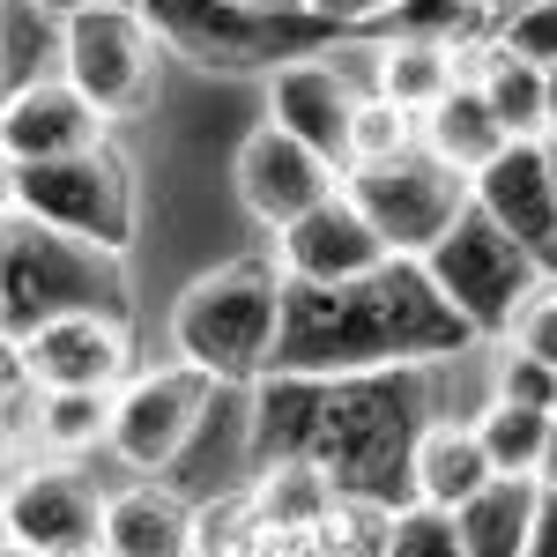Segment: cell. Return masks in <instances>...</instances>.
Returning <instances> with one entry per match:
<instances>
[{
  "mask_svg": "<svg viewBox=\"0 0 557 557\" xmlns=\"http://www.w3.org/2000/svg\"><path fill=\"white\" fill-rule=\"evenodd\" d=\"M438 372L446 364H394V372H343V380L268 372L253 380V469L312 461L335 475L343 498L409 506L417 438L438 424Z\"/></svg>",
  "mask_w": 557,
  "mask_h": 557,
  "instance_id": "cell-1",
  "label": "cell"
},
{
  "mask_svg": "<svg viewBox=\"0 0 557 557\" xmlns=\"http://www.w3.org/2000/svg\"><path fill=\"white\" fill-rule=\"evenodd\" d=\"M483 335L438 290V275L424 260L394 253L386 268L349 275V283H290L283 343L268 372L343 380V372H394V364H454Z\"/></svg>",
  "mask_w": 557,
  "mask_h": 557,
  "instance_id": "cell-2",
  "label": "cell"
},
{
  "mask_svg": "<svg viewBox=\"0 0 557 557\" xmlns=\"http://www.w3.org/2000/svg\"><path fill=\"white\" fill-rule=\"evenodd\" d=\"M283 298H290L283 253L223 260L201 283H186V298L172 305V349L186 364L215 372L223 386L268 380L275 343H283Z\"/></svg>",
  "mask_w": 557,
  "mask_h": 557,
  "instance_id": "cell-3",
  "label": "cell"
},
{
  "mask_svg": "<svg viewBox=\"0 0 557 557\" xmlns=\"http://www.w3.org/2000/svg\"><path fill=\"white\" fill-rule=\"evenodd\" d=\"M67 312H120L127 320L134 298L120 253L8 209V246H0V327H8V343H30L45 320H67Z\"/></svg>",
  "mask_w": 557,
  "mask_h": 557,
  "instance_id": "cell-4",
  "label": "cell"
},
{
  "mask_svg": "<svg viewBox=\"0 0 557 557\" xmlns=\"http://www.w3.org/2000/svg\"><path fill=\"white\" fill-rule=\"evenodd\" d=\"M141 8L178 60H194L209 75H283L349 38L320 8H298V15H268V8H238V0H141Z\"/></svg>",
  "mask_w": 557,
  "mask_h": 557,
  "instance_id": "cell-5",
  "label": "cell"
},
{
  "mask_svg": "<svg viewBox=\"0 0 557 557\" xmlns=\"http://www.w3.org/2000/svg\"><path fill=\"white\" fill-rule=\"evenodd\" d=\"M8 209L38 215L52 231H75L89 246H134V164L120 157V141H97L75 157H45V164H8Z\"/></svg>",
  "mask_w": 557,
  "mask_h": 557,
  "instance_id": "cell-6",
  "label": "cell"
},
{
  "mask_svg": "<svg viewBox=\"0 0 557 557\" xmlns=\"http://www.w3.org/2000/svg\"><path fill=\"white\" fill-rule=\"evenodd\" d=\"M424 268L438 275V290L469 312L475 335H513V320L528 312V298L550 283V268L528 253V246H520L483 201L461 209V223L424 253Z\"/></svg>",
  "mask_w": 557,
  "mask_h": 557,
  "instance_id": "cell-7",
  "label": "cell"
},
{
  "mask_svg": "<svg viewBox=\"0 0 557 557\" xmlns=\"http://www.w3.org/2000/svg\"><path fill=\"white\" fill-rule=\"evenodd\" d=\"M343 194L372 215V231H380L394 253L424 260L431 246L461 223V209L475 201V178L461 172V164H446L431 141H417V149H401V157H386V164H349Z\"/></svg>",
  "mask_w": 557,
  "mask_h": 557,
  "instance_id": "cell-8",
  "label": "cell"
},
{
  "mask_svg": "<svg viewBox=\"0 0 557 557\" xmlns=\"http://www.w3.org/2000/svg\"><path fill=\"white\" fill-rule=\"evenodd\" d=\"M157 52H164V30L149 23L141 0H104V8L67 15V83L83 89L104 120H127V112L149 104Z\"/></svg>",
  "mask_w": 557,
  "mask_h": 557,
  "instance_id": "cell-9",
  "label": "cell"
},
{
  "mask_svg": "<svg viewBox=\"0 0 557 557\" xmlns=\"http://www.w3.org/2000/svg\"><path fill=\"white\" fill-rule=\"evenodd\" d=\"M215 372L201 364H157V372H134L120 394H112V454L127 461V469H172L178 454H186V438L201 431L215 401Z\"/></svg>",
  "mask_w": 557,
  "mask_h": 557,
  "instance_id": "cell-10",
  "label": "cell"
},
{
  "mask_svg": "<svg viewBox=\"0 0 557 557\" xmlns=\"http://www.w3.org/2000/svg\"><path fill=\"white\" fill-rule=\"evenodd\" d=\"M8 535L45 557H83L104 543V498L75 461L38 454V461H8Z\"/></svg>",
  "mask_w": 557,
  "mask_h": 557,
  "instance_id": "cell-11",
  "label": "cell"
},
{
  "mask_svg": "<svg viewBox=\"0 0 557 557\" xmlns=\"http://www.w3.org/2000/svg\"><path fill=\"white\" fill-rule=\"evenodd\" d=\"M327 194H343V164H327L312 141H298L290 127H253L238 149V201L268 223V231H290L305 209H320Z\"/></svg>",
  "mask_w": 557,
  "mask_h": 557,
  "instance_id": "cell-12",
  "label": "cell"
},
{
  "mask_svg": "<svg viewBox=\"0 0 557 557\" xmlns=\"http://www.w3.org/2000/svg\"><path fill=\"white\" fill-rule=\"evenodd\" d=\"M475 201L557 275V141L550 134L506 141V149L475 172Z\"/></svg>",
  "mask_w": 557,
  "mask_h": 557,
  "instance_id": "cell-13",
  "label": "cell"
},
{
  "mask_svg": "<svg viewBox=\"0 0 557 557\" xmlns=\"http://www.w3.org/2000/svg\"><path fill=\"white\" fill-rule=\"evenodd\" d=\"M23 349V364L45 386H97V394H120L134 380V327L120 312H67V320H45Z\"/></svg>",
  "mask_w": 557,
  "mask_h": 557,
  "instance_id": "cell-14",
  "label": "cell"
},
{
  "mask_svg": "<svg viewBox=\"0 0 557 557\" xmlns=\"http://www.w3.org/2000/svg\"><path fill=\"white\" fill-rule=\"evenodd\" d=\"M275 253L290 268V283H349V275L386 268L394 246L372 231V215L357 209L349 194H327V201L305 209L290 231H275Z\"/></svg>",
  "mask_w": 557,
  "mask_h": 557,
  "instance_id": "cell-15",
  "label": "cell"
},
{
  "mask_svg": "<svg viewBox=\"0 0 557 557\" xmlns=\"http://www.w3.org/2000/svg\"><path fill=\"white\" fill-rule=\"evenodd\" d=\"M357 104H364V89L349 83V67H335L327 52L320 60H298V67H283V75H268V120L275 127H290L298 141H312L327 164H343L349 172V127H357Z\"/></svg>",
  "mask_w": 557,
  "mask_h": 557,
  "instance_id": "cell-16",
  "label": "cell"
},
{
  "mask_svg": "<svg viewBox=\"0 0 557 557\" xmlns=\"http://www.w3.org/2000/svg\"><path fill=\"white\" fill-rule=\"evenodd\" d=\"M0 141H8V164H45V157H75V149L112 141V120L67 75H52V83H30L8 97Z\"/></svg>",
  "mask_w": 557,
  "mask_h": 557,
  "instance_id": "cell-17",
  "label": "cell"
},
{
  "mask_svg": "<svg viewBox=\"0 0 557 557\" xmlns=\"http://www.w3.org/2000/svg\"><path fill=\"white\" fill-rule=\"evenodd\" d=\"M104 557H201V513H186L164 483H134L104 498Z\"/></svg>",
  "mask_w": 557,
  "mask_h": 557,
  "instance_id": "cell-18",
  "label": "cell"
},
{
  "mask_svg": "<svg viewBox=\"0 0 557 557\" xmlns=\"http://www.w3.org/2000/svg\"><path fill=\"white\" fill-rule=\"evenodd\" d=\"M543 498H550L543 475H491L469 506H454L469 557H528L543 528Z\"/></svg>",
  "mask_w": 557,
  "mask_h": 557,
  "instance_id": "cell-19",
  "label": "cell"
},
{
  "mask_svg": "<svg viewBox=\"0 0 557 557\" xmlns=\"http://www.w3.org/2000/svg\"><path fill=\"white\" fill-rule=\"evenodd\" d=\"M491 475H498V461H491L475 417L469 424H461V417H438V424L417 438V498H431V506H446V513L469 506Z\"/></svg>",
  "mask_w": 557,
  "mask_h": 557,
  "instance_id": "cell-20",
  "label": "cell"
},
{
  "mask_svg": "<svg viewBox=\"0 0 557 557\" xmlns=\"http://www.w3.org/2000/svg\"><path fill=\"white\" fill-rule=\"evenodd\" d=\"M0 52H8V97L67 75V15L45 0H0Z\"/></svg>",
  "mask_w": 557,
  "mask_h": 557,
  "instance_id": "cell-21",
  "label": "cell"
},
{
  "mask_svg": "<svg viewBox=\"0 0 557 557\" xmlns=\"http://www.w3.org/2000/svg\"><path fill=\"white\" fill-rule=\"evenodd\" d=\"M424 141L446 157V164H461V172L475 178L498 149H506V141H513V134H506V120L491 112L483 83H461L454 97H438V104L424 112Z\"/></svg>",
  "mask_w": 557,
  "mask_h": 557,
  "instance_id": "cell-22",
  "label": "cell"
},
{
  "mask_svg": "<svg viewBox=\"0 0 557 557\" xmlns=\"http://www.w3.org/2000/svg\"><path fill=\"white\" fill-rule=\"evenodd\" d=\"M469 83V67H461V52L454 45H424V38H380V97H394L401 112H417L424 120L438 97H454V89Z\"/></svg>",
  "mask_w": 557,
  "mask_h": 557,
  "instance_id": "cell-23",
  "label": "cell"
},
{
  "mask_svg": "<svg viewBox=\"0 0 557 557\" xmlns=\"http://www.w3.org/2000/svg\"><path fill=\"white\" fill-rule=\"evenodd\" d=\"M335 475L312 461H268L253 475V506L268 520V535H320V520L335 513Z\"/></svg>",
  "mask_w": 557,
  "mask_h": 557,
  "instance_id": "cell-24",
  "label": "cell"
},
{
  "mask_svg": "<svg viewBox=\"0 0 557 557\" xmlns=\"http://www.w3.org/2000/svg\"><path fill=\"white\" fill-rule=\"evenodd\" d=\"M550 424H557V409H535V401H513V394H491L483 417H475V431H483V446H491L498 475H543Z\"/></svg>",
  "mask_w": 557,
  "mask_h": 557,
  "instance_id": "cell-25",
  "label": "cell"
},
{
  "mask_svg": "<svg viewBox=\"0 0 557 557\" xmlns=\"http://www.w3.org/2000/svg\"><path fill=\"white\" fill-rule=\"evenodd\" d=\"M89 446H112V394H97V386H45L38 454L83 461Z\"/></svg>",
  "mask_w": 557,
  "mask_h": 557,
  "instance_id": "cell-26",
  "label": "cell"
},
{
  "mask_svg": "<svg viewBox=\"0 0 557 557\" xmlns=\"http://www.w3.org/2000/svg\"><path fill=\"white\" fill-rule=\"evenodd\" d=\"M417 141H424V120L417 112H401L394 97H364L357 104V127H349V164H386V157H401Z\"/></svg>",
  "mask_w": 557,
  "mask_h": 557,
  "instance_id": "cell-27",
  "label": "cell"
},
{
  "mask_svg": "<svg viewBox=\"0 0 557 557\" xmlns=\"http://www.w3.org/2000/svg\"><path fill=\"white\" fill-rule=\"evenodd\" d=\"M380 557H469V543H461V520L446 513V506L409 498V506L394 513V535H386Z\"/></svg>",
  "mask_w": 557,
  "mask_h": 557,
  "instance_id": "cell-28",
  "label": "cell"
},
{
  "mask_svg": "<svg viewBox=\"0 0 557 557\" xmlns=\"http://www.w3.org/2000/svg\"><path fill=\"white\" fill-rule=\"evenodd\" d=\"M498 45L520 52V60H535V67H557V0H520V8H506Z\"/></svg>",
  "mask_w": 557,
  "mask_h": 557,
  "instance_id": "cell-29",
  "label": "cell"
},
{
  "mask_svg": "<svg viewBox=\"0 0 557 557\" xmlns=\"http://www.w3.org/2000/svg\"><path fill=\"white\" fill-rule=\"evenodd\" d=\"M491 394H513V401L557 409V364H543V357H528V349H513V343H506V357H498V380H491Z\"/></svg>",
  "mask_w": 557,
  "mask_h": 557,
  "instance_id": "cell-30",
  "label": "cell"
},
{
  "mask_svg": "<svg viewBox=\"0 0 557 557\" xmlns=\"http://www.w3.org/2000/svg\"><path fill=\"white\" fill-rule=\"evenodd\" d=\"M513 349H528V357H543V364H557V275L528 298V312L513 320V335H506Z\"/></svg>",
  "mask_w": 557,
  "mask_h": 557,
  "instance_id": "cell-31",
  "label": "cell"
},
{
  "mask_svg": "<svg viewBox=\"0 0 557 557\" xmlns=\"http://www.w3.org/2000/svg\"><path fill=\"white\" fill-rule=\"evenodd\" d=\"M312 8H320V15H335L343 30H364L372 15H386V8H401V0H312Z\"/></svg>",
  "mask_w": 557,
  "mask_h": 557,
  "instance_id": "cell-32",
  "label": "cell"
},
{
  "mask_svg": "<svg viewBox=\"0 0 557 557\" xmlns=\"http://www.w3.org/2000/svg\"><path fill=\"white\" fill-rule=\"evenodd\" d=\"M528 557H557V491L543 498V528H535V550Z\"/></svg>",
  "mask_w": 557,
  "mask_h": 557,
  "instance_id": "cell-33",
  "label": "cell"
},
{
  "mask_svg": "<svg viewBox=\"0 0 557 557\" xmlns=\"http://www.w3.org/2000/svg\"><path fill=\"white\" fill-rule=\"evenodd\" d=\"M238 8H268V15H298V8H312V0H238Z\"/></svg>",
  "mask_w": 557,
  "mask_h": 557,
  "instance_id": "cell-34",
  "label": "cell"
},
{
  "mask_svg": "<svg viewBox=\"0 0 557 557\" xmlns=\"http://www.w3.org/2000/svg\"><path fill=\"white\" fill-rule=\"evenodd\" d=\"M543 483L557 491V424H550V446H543Z\"/></svg>",
  "mask_w": 557,
  "mask_h": 557,
  "instance_id": "cell-35",
  "label": "cell"
},
{
  "mask_svg": "<svg viewBox=\"0 0 557 557\" xmlns=\"http://www.w3.org/2000/svg\"><path fill=\"white\" fill-rule=\"evenodd\" d=\"M45 8H60V15H83V8H104V0H45Z\"/></svg>",
  "mask_w": 557,
  "mask_h": 557,
  "instance_id": "cell-36",
  "label": "cell"
},
{
  "mask_svg": "<svg viewBox=\"0 0 557 557\" xmlns=\"http://www.w3.org/2000/svg\"><path fill=\"white\" fill-rule=\"evenodd\" d=\"M475 8H483V15H506V8H520V0H475Z\"/></svg>",
  "mask_w": 557,
  "mask_h": 557,
  "instance_id": "cell-37",
  "label": "cell"
},
{
  "mask_svg": "<svg viewBox=\"0 0 557 557\" xmlns=\"http://www.w3.org/2000/svg\"><path fill=\"white\" fill-rule=\"evenodd\" d=\"M8 557H45V550H30V543H15V535H8Z\"/></svg>",
  "mask_w": 557,
  "mask_h": 557,
  "instance_id": "cell-38",
  "label": "cell"
},
{
  "mask_svg": "<svg viewBox=\"0 0 557 557\" xmlns=\"http://www.w3.org/2000/svg\"><path fill=\"white\" fill-rule=\"evenodd\" d=\"M550 134H557V67H550Z\"/></svg>",
  "mask_w": 557,
  "mask_h": 557,
  "instance_id": "cell-39",
  "label": "cell"
}]
</instances>
